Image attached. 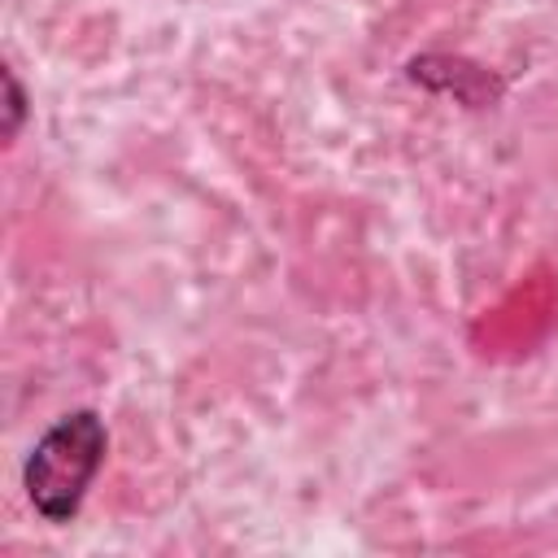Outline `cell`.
Wrapping results in <instances>:
<instances>
[{"label":"cell","instance_id":"obj_1","mask_svg":"<svg viewBox=\"0 0 558 558\" xmlns=\"http://www.w3.org/2000/svg\"><path fill=\"white\" fill-rule=\"evenodd\" d=\"M105 453L109 427L96 410H70L57 423H48L22 458V493L31 510L52 527L74 523L92 480L105 466Z\"/></svg>","mask_w":558,"mask_h":558},{"label":"cell","instance_id":"obj_2","mask_svg":"<svg viewBox=\"0 0 558 558\" xmlns=\"http://www.w3.org/2000/svg\"><path fill=\"white\" fill-rule=\"evenodd\" d=\"M410 78L423 83L427 92H445L471 109H484V105H497L501 92H506V78H497L493 70L484 65H471L462 57H445V52H423L410 61Z\"/></svg>","mask_w":558,"mask_h":558},{"label":"cell","instance_id":"obj_3","mask_svg":"<svg viewBox=\"0 0 558 558\" xmlns=\"http://www.w3.org/2000/svg\"><path fill=\"white\" fill-rule=\"evenodd\" d=\"M22 122H26V92H22L17 74L4 65V140H9V144L17 140Z\"/></svg>","mask_w":558,"mask_h":558}]
</instances>
